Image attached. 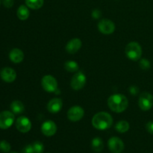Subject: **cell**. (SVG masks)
Here are the masks:
<instances>
[{
	"label": "cell",
	"mask_w": 153,
	"mask_h": 153,
	"mask_svg": "<svg viewBox=\"0 0 153 153\" xmlns=\"http://www.w3.org/2000/svg\"><path fill=\"white\" fill-rule=\"evenodd\" d=\"M108 105L112 111L122 113L128 108V99L123 94H114L108 100Z\"/></svg>",
	"instance_id": "1"
},
{
	"label": "cell",
	"mask_w": 153,
	"mask_h": 153,
	"mask_svg": "<svg viewBox=\"0 0 153 153\" xmlns=\"http://www.w3.org/2000/svg\"><path fill=\"white\" fill-rule=\"evenodd\" d=\"M113 124V118L110 114L101 111L96 114L92 119V125L98 130H106Z\"/></svg>",
	"instance_id": "2"
},
{
	"label": "cell",
	"mask_w": 153,
	"mask_h": 153,
	"mask_svg": "<svg viewBox=\"0 0 153 153\" xmlns=\"http://www.w3.org/2000/svg\"><path fill=\"white\" fill-rule=\"evenodd\" d=\"M126 56L131 61H138L142 56V48L137 42H131L126 46L125 49Z\"/></svg>",
	"instance_id": "3"
},
{
	"label": "cell",
	"mask_w": 153,
	"mask_h": 153,
	"mask_svg": "<svg viewBox=\"0 0 153 153\" xmlns=\"http://www.w3.org/2000/svg\"><path fill=\"white\" fill-rule=\"evenodd\" d=\"M41 85L43 90L49 93H55L58 89V82L55 78L51 75H46L42 78Z\"/></svg>",
	"instance_id": "4"
},
{
	"label": "cell",
	"mask_w": 153,
	"mask_h": 153,
	"mask_svg": "<svg viewBox=\"0 0 153 153\" xmlns=\"http://www.w3.org/2000/svg\"><path fill=\"white\" fill-rule=\"evenodd\" d=\"M14 114L8 111L0 112V128L7 129L14 122Z\"/></svg>",
	"instance_id": "5"
},
{
	"label": "cell",
	"mask_w": 153,
	"mask_h": 153,
	"mask_svg": "<svg viewBox=\"0 0 153 153\" xmlns=\"http://www.w3.org/2000/svg\"><path fill=\"white\" fill-rule=\"evenodd\" d=\"M87 79L85 75L82 72H77L73 76L70 82V86L74 91H79L85 87Z\"/></svg>",
	"instance_id": "6"
},
{
	"label": "cell",
	"mask_w": 153,
	"mask_h": 153,
	"mask_svg": "<svg viewBox=\"0 0 153 153\" xmlns=\"http://www.w3.org/2000/svg\"><path fill=\"white\" fill-rule=\"evenodd\" d=\"M138 105L142 111L150 110L153 106V96L147 92L140 94L138 100Z\"/></svg>",
	"instance_id": "7"
},
{
	"label": "cell",
	"mask_w": 153,
	"mask_h": 153,
	"mask_svg": "<svg viewBox=\"0 0 153 153\" xmlns=\"http://www.w3.org/2000/svg\"><path fill=\"white\" fill-rule=\"evenodd\" d=\"M84 115H85V111L79 105L73 106L67 111V117L73 122L81 120L83 118Z\"/></svg>",
	"instance_id": "8"
},
{
	"label": "cell",
	"mask_w": 153,
	"mask_h": 153,
	"mask_svg": "<svg viewBox=\"0 0 153 153\" xmlns=\"http://www.w3.org/2000/svg\"><path fill=\"white\" fill-rule=\"evenodd\" d=\"M98 29L103 34H111L115 31V25L110 19H103L98 23Z\"/></svg>",
	"instance_id": "9"
},
{
	"label": "cell",
	"mask_w": 153,
	"mask_h": 153,
	"mask_svg": "<svg viewBox=\"0 0 153 153\" xmlns=\"http://www.w3.org/2000/svg\"><path fill=\"white\" fill-rule=\"evenodd\" d=\"M108 148L112 153H121L124 149V143L117 137H111L108 142Z\"/></svg>",
	"instance_id": "10"
},
{
	"label": "cell",
	"mask_w": 153,
	"mask_h": 153,
	"mask_svg": "<svg viewBox=\"0 0 153 153\" xmlns=\"http://www.w3.org/2000/svg\"><path fill=\"white\" fill-rule=\"evenodd\" d=\"M16 128L22 133H27L31 130V123L26 117H19L16 121Z\"/></svg>",
	"instance_id": "11"
},
{
	"label": "cell",
	"mask_w": 153,
	"mask_h": 153,
	"mask_svg": "<svg viewBox=\"0 0 153 153\" xmlns=\"http://www.w3.org/2000/svg\"><path fill=\"white\" fill-rule=\"evenodd\" d=\"M41 131L46 137H52L57 131L56 124L52 120L46 121L42 124Z\"/></svg>",
	"instance_id": "12"
},
{
	"label": "cell",
	"mask_w": 153,
	"mask_h": 153,
	"mask_svg": "<svg viewBox=\"0 0 153 153\" xmlns=\"http://www.w3.org/2000/svg\"><path fill=\"white\" fill-rule=\"evenodd\" d=\"M0 76L4 82H7V83H11V82H14L16 79V73L13 69L10 68V67H4L1 70V73H0Z\"/></svg>",
	"instance_id": "13"
},
{
	"label": "cell",
	"mask_w": 153,
	"mask_h": 153,
	"mask_svg": "<svg viewBox=\"0 0 153 153\" xmlns=\"http://www.w3.org/2000/svg\"><path fill=\"white\" fill-rule=\"evenodd\" d=\"M82 40L79 38H73L67 43L66 50L69 54H75L82 47Z\"/></svg>",
	"instance_id": "14"
},
{
	"label": "cell",
	"mask_w": 153,
	"mask_h": 153,
	"mask_svg": "<svg viewBox=\"0 0 153 153\" xmlns=\"http://www.w3.org/2000/svg\"><path fill=\"white\" fill-rule=\"evenodd\" d=\"M63 107V102L61 99L54 98L49 102L47 105V110L52 114H57L61 110Z\"/></svg>",
	"instance_id": "15"
},
{
	"label": "cell",
	"mask_w": 153,
	"mask_h": 153,
	"mask_svg": "<svg viewBox=\"0 0 153 153\" xmlns=\"http://www.w3.org/2000/svg\"><path fill=\"white\" fill-rule=\"evenodd\" d=\"M9 58L12 62L15 64H19L21 63L24 59V54L21 49H13L9 53Z\"/></svg>",
	"instance_id": "16"
},
{
	"label": "cell",
	"mask_w": 153,
	"mask_h": 153,
	"mask_svg": "<svg viewBox=\"0 0 153 153\" xmlns=\"http://www.w3.org/2000/svg\"><path fill=\"white\" fill-rule=\"evenodd\" d=\"M10 109L14 114H20L25 111V107L22 102L19 100H14L10 104Z\"/></svg>",
	"instance_id": "17"
},
{
	"label": "cell",
	"mask_w": 153,
	"mask_h": 153,
	"mask_svg": "<svg viewBox=\"0 0 153 153\" xmlns=\"http://www.w3.org/2000/svg\"><path fill=\"white\" fill-rule=\"evenodd\" d=\"M16 15L17 17L19 18L20 20H25L29 17L30 12L28 7L25 5H20L17 9L16 11Z\"/></svg>",
	"instance_id": "18"
},
{
	"label": "cell",
	"mask_w": 153,
	"mask_h": 153,
	"mask_svg": "<svg viewBox=\"0 0 153 153\" xmlns=\"http://www.w3.org/2000/svg\"><path fill=\"white\" fill-rule=\"evenodd\" d=\"M91 147L93 150L96 152H100L102 151L104 148V143L100 137H95L92 140L91 142Z\"/></svg>",
	"instance_id": "19"
},
{
	"label": "cell",
	"mask_w": 153,
	"mask_h": 153,
	"mask_svg": "<svg viewBox=\"0 0 153 153\" xmlns=\"http://www.w3.org/2000/svg\"><path fill=\"white\" fill-rule=\"evenodd\" d=\"M129 127V123L127 121L121 120L119 121L116 124V126H115V129L117 130V131H118L120 133H125L128 131Z\"/></svg>",
	"instance_id": "20"
},
{
	"label": "cell",
	"mask_w": 153,
	"mask_h": 153,
	"mask_svg": "<svg viewBox=\"0 0 153 153\" xmlns=\"http://www.w3.org/2000/svg\"><path fill=\"white\" fill-rule=\"evenodd\" d=\"M43 0H25V4L29 8L37 10L43 5Z\"/></svg>",
	"instance_id": "21"
},
{
	"label": "cell",
	"mask_w": 153,
	"mask_h": 153,
	"mask_svg": "<svg viewBox=\"0 0 153 153\" xmlns=\"http://www.w3.org/2000/svg\"><path fill=\"white\" fill-rule=\"evenodd\" d=\"M64 68L67 72L70 73H75V72H78L79 67L78 63H76L74 61H68L64 64Z\"/></svg>",
	"instance_id": "22"
},
{
	"label": "cell",
	"mask_w": 153,
	"mask_h": 153,
	"mask_svg": "<svg viewBox=\"0 0 153 153\" xmlns=\"http://www.w3.org/2000/svg\"><path fill=\"white\" fill-rule=\"evenodd\" d=\"M11 146L10 144L6 140H1L0 141V151L4 153H8L10 151Z\"/></svg>",
	"instance_id": "23"
},
{
	"label": "cell",
	"mask_w": 153,
	"mask_h": 153,
	"mask_svg": "<svg viewBox=\"0 0 153 153\" xmlns=\"http://www.w3.org/2000/svg\"><path fill=\"white\" fill-rule=\"evenodd\" d=\"M34 153H43L44 151V146L40 141H35L32 144Z\"/></svg>",
	"instance_id": "24"
},
{
	"label": "cell",
	"mask_w": 153,
	"mask_h": 153,
	"mask_svg": "<svg viewBox=\"0 0 153 153\" xmlns=\"http://www.w3.org/2000/svg\"><path fill=\"white\" fill-rule=\"evenodd\" d=\"M140 67L143 70H147L150 68V62L146 58H142L140 61Z\"/></svg>",
	"instance_id": "25"
},
{
	"label": "cell",
	"mask_w": 153,
	"mask_h": 153,
	"mask_svg": "<svg viewBox=\"0 0 153 153\" xmlns=\"http://www.w3.org/2000/svg\"><path fill=\"white\" fill-rule=\"evenodd\" d=\"M22 153H34V148L31 144H28L25 146L22 149Z\"/></svg>",
	"instance_id": "26"
},
{
	"label": "cell",
	"mask_w": 153,
	"mask_h": 153,
	"mask_svg": "<svg viewBox=\"0 0 153 153\" xmlns=\"http://www.w3.org/2000/svg\"><path fill=\"white\" fill-rule=\"evenodd\" d=\"M13 3H14L13 0H2L3 5L5 7H7V8L11 7L13 5Z\"/></svg>",
	"instance_id": "27"
},
{
	"label": "cell",
	"mask_w": 153,
	"mask_h": 153,
	"mask_svg": "<svg viewBox=\"0 0 153 153\" xmlns=\"http://www.w3.org/2000/svg\"><path fill=\"white\" fill-rule=\"evenodd\" d=\"M146 129L149 134H152L153 135V122L150 121V122H148L146 125Z\"/></svg>",
	"instance_id": "28"
},
{
	"label": "cell",
	"mask_w": 153,
	"mask_h": 153,
	"mask_svg": "<svg viewBox=\"0 0 153 153\" xmlns=\"http://www.w3.org/2000/svg\"><path fill=\"white\" fill-rule=\"evenodd\" d=\"M102 13L100 12V10L98 9H96V10H94L92 12V16L94 19H99V18L101 16Z\"/></svg>",
	"instance_id": "29"
},
{
	"label": "cell",
	"mask_w": 153,
	"mask_h": 153,
	"mask_svg": "<svg viewBox=\"0 0 153 153\" xmlns=\"http://www.w3.org/2000/svg\"><path fill=\"white\" fill-rule=\"evenodd\" d=\"M138 88L135 86H132V87H130L129 88V92L131 93L132 95H136V94H138Z\"/></svg>",
	"instance_id": "30"
},
{
	"label": "cell",
	"mask_w": 153,
	"mask_h": 153,
	"mask_svg": "<svg viewBox=\"0 0 153 153\" xmlns=\"http://www.w3.org/2000/svg\"><path fill=\"white\" fill-rule=\"evenodd\" d=\"M10 153H17V152H10Z\"/></svg>",
	"instance_id": "31"
},
{
	"label": "cell",
	"mask_w": 153,
	"mask_h": 153,
	"mask_svg": "<svg viewBox=\"0 0 153 153\" xmlns=\"http://www.w3.org/2000/svg\"><path fill=\"white\" fill-rule=\"evenodd\" d=\"M0 5H1V0H0Z\"/></svg>",
	"instance_id": "32"
},
{
	"label": "cell",
	"mask_w": 153,
	"mask_h": 153,
	"mask_svg": "<svg viewBox=\"0 0 153 153\" xmlns=\"http://www.w3.org/2000/svg\"><path fill=\"white\" fill-rule=\"evenodd\" d=\"M46 153H50V152H46Z\"/></svg>",
	"instance_id": "33"
}]
</instances>
